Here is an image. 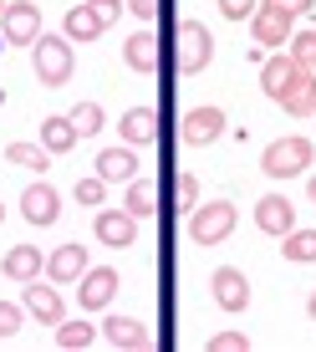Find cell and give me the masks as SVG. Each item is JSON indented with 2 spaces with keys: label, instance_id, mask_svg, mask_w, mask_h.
I'll use <instances>...</instances> for the list:
<instances>
[{
  "label": "cell",
  "instance_id": "obj_4",
  "mask_svg": "<svg viewBox=\"0 0 316 352\" xmlns=\"http://www.w3.org/2000/svg\"><path fill=\"white\" fill-rule=\"evenodd\" d=\"M306 164H311V138H301V133L275 138L271 148H265V159H260V168L271 179H296V174H306Z\"/></svg>",
  "mask_w": 316,
  "mask_h": 352
},
{
  "label": "cell",
  "instance_id": "obj_22",
  "mask_svg": "<svg viewBox=\"0 0 316 352\" xmlns=\"http://www.w3.org/2000/svg\"><path fill=\"white\" fill-rule=\"evenodd\" d=\"M281 107L291 118H316V72H301V77L291 82V92L281 97Z\"/></svg>",
  "mask_w": 316,
  "mask_h": 352
},
{
  "label": "cell",
  "instance_id": "obj_40",
  "mask_svg": "<svg viewBox=\"0 0 316 352\" xmlns=\"http://www.w3.org/2000/svg\"><path fill=\"white\" fill-rule=\"evenodd\" d=\"M0 220H5V204H0Z\"/></svg>",
  "mask_w": 316,
  "mask_h": 352
},
{
  "label": "cell",
  "instance_id": "obj_35",
  "mask_svg": "<svg viewBox=\"0 0 316 352\" xmlns=\"http://www.w3.org/2000/svg\"><path fill=\"white\" fill-rule=\"evenodd\" d=\"M102 194H107V184H102L97 174H92V179H82V184H77V199H82V204H102Z\"/></svg>",
  "mask_w": 316,
  "mask_h": 352
},
{
  "label": "cell",
  "instance_id": "obj_23",
  "mask_svg": "<svg viewBox=\"0 0 316 352\" xmlns=\"http://www.w3.org/2000/svg\"><path fill=\"white\" fill-rule=\"evenodd\" d=\"M158 204H163V199H158V184H153V179H133V184H128V214H133V220L158 214Z\"/></svg>",
  "mask_w": 316,
  "mask_h": 352
},
{
  "label": "cell",
  "instance_id": "obj_31",
  "mask_svg": "<svg viewBox=\"0 0 316 352\" xmlns=\"http://www.w3.org/2000/svg\"><path fill=\"white\" fill-rule=\"evenodd\" d=\"M21 317H26V307H16V301H0V337H16V332H21Z\"/></svg>",
  "mask_w": 316,
  "mask_h": 352
},
{
  "label": "cell",
  "instance_id": "obj_29",
  "mask_svg": "<svg viewBox=\"0 0 316 352\" xmlns=\"http://www.w3.org/2000/svg\"><path fill=\"white\" fill-rule=\"evenodd\" d=\"M67 118H71V128H77V138H92V133H102V107H97V102H77Z\"/></svg>",
  "mask_w": 316,
  "mask_h": 352
},
{
  "label": "cell",
  "instance_id": "obj_38",
  "mask_svg": "<svg viewBox=\"0 0 316 352\" xmlns=\"http://www.w3.org/2000/svg\"><path fill=\"white\" fill-rule=\"evenodd\" d=\"M306 317L316 322V291H311V296H306Z\"/></svg>",
  "mask_w": 316,
  "mask_h": 352
},
{
  "label": "cell",
  "instance_id": "obj_42",
  "mask_svg": "<svg viewBox=\"0 0 316 352\" xmlns=\"http://www.w3.org/2000/svg\"><path fill=\"white\" fill-rule=\"evenodd\" d=\"M0 10H5V0H0Z\"/></svg>",
  "mask_w": 316,
  "mask_h": 352
},
{
  "label": "cell",
  "instance_id": "obj_11",
  "mask_svg": "<svg viewBox=\"0 0 316 352\" xmlns=\"http://www.w3.org/2000/svg\"><path fill=\"white\" fill-rule=\"evenodd\" d=\"M21 307H26L36 322H46V327H56V322L67 317L62 291H56V286H41V281H26V296H21Z\"/></svg>",
  "mask_w": 316,
  "mask_h": 352
},
{
  "label": "cell",
  "instance_id": "obj_26",
  "mask_svg": "<svg viewBox=\"0 0 316 352\" xmlns=\"http://www.w3.org/2000/svg\"><path fill=\"white\" fill-rule=\"evenodd\" d=\"M286 52H291V62L301 72H316V31H291Z\"/></svg>",
  "mask_w": 316,
  "mask_h": 352
},
{
  "label": "cell",
  "instance_id": "obj_15",
  "mask_svg": "<svg viewBox=\"0 0 316 352\" xmlns=\"http://www.w3.org/2000/svg\"><path fill=\"white\" fill-rule=\"evenodd\" d=\"M92 230H97V240H102V245H113V250H123V245L138 240V220H133L128 210H102V214L92 220Z\"/></svg>",
  "mask_w": 316,
  "mask_h": 352
},
{
  "label": "cell",
  "instance_id": "obj_39",
  "mask_svg": "<svg viewBox=\"0 0 316 352\" xmlns=\"http://www.w3.org/2000/svg\"><path fill=\"white\" fill-rule=\"evenodd\" d=\"M306 194H311V204H316V179H311V184H306Z\"/></svg>",
  "mask_w": 316,
  "mask_h": 352
},
{
  "label": "cell",
  "instance_id": "obj_9",
  "mask_svg": "<svg viewBox=\"0 0 316 352\" xmlns=\"http://www.w3.org/2000/svg\"><path fill=\"white\" fill-rule=\"evenodd\" d=\"M255 225L265 230V235H291V230H296V204L286 199V194H265L260 204H255Z\"/></svg>",
  "mask_w": 316,
  "mask_h": 352
},
{
  "label": "cell",
  "instance_id": "obj_30",
  "mask_svg": "<svg viewBox=\"0 0 316 352\" xmlns=\"http://www.w3.org/2000/svg\"><path fill=\"white\" fill-rule=\"evenodd\" d=\"M194 204H199V179H194V174H179L174 179V210H194Z\"/></svg>",
  "mask_w": 316,
  "mask_h": 352
},
{
  "label": "cell",
  "instance_id": "obj_2",
  "mask_svg": "<svg viewBox=\"0 0 316 352\" xmlns=\"http://www.w3.org/2000/svg\"><path fill=\"white\" fill-rule=\"evenodd\" d=\"M214 56V36L199 26V21H179L174 31V67L184 72V77H194V72H204Z\"/></svg>",
  "mask_w": 316,
  "mask_h": 352
},
{
  "label": "cell",
  "instance_id": "obj_6",
  "mask_svg": "<svg viewBox=\"0 0 316 352\" xmlns=\"http://www.w3.org/2000/svg\"><path fill=\"white\" fill-rule=\"evenodd\" d=\"M117 286H123V281H117L113 265H87V276L77 281V307L82 311H102L107 301L117 296Z\"/></svg>",
  "mask_w": 316,
  "mask_h": 352
},
{
  "label": "cell",
  "instance_id": "obj_24",
  "mask_svg": "<svg viewBox=\"0 0 316 352\" xmlns=\"http://www.w3.org/2000/svg\"><path fill=\"white\" fill-rule=\"evenodd\" d=\"M71 143H77L71 118H46V123H41V148H46V153H67Z\"/></svg>",
  "mask_w": 316,
  "mask_h": 352
},
{
  "label": "cell",
  "instance_id": "obj_14",
  "mask_svg": "<svg viewBox=\"0 0 316 352\" xmlns=\"http://www.w3.org/2000/svg\"><path fill=\"white\" fill-rule=\"evenodd\" d=\"M46 276H52L56 286H71V281H82L87 276V245H56L52 250V261H46Z\"/></svg>",
  "mask_w": 316,
  "mask_h": 352
},
{
  "label": "cell",
  "instance_id": "obj_25",
  "mask_svg": "<svg viewBox=\"0 0 316 352\" xmlns=\"http://www.w3.org/2000/svg\"><path fill=\"white\" fill-rule=\"evenodd\" d=\"M281 256L296 261V265H311L316 261V230H291V235H281Z\"/></svg>",
  "mask_w": 316,
  "mask_h": 352
},
{
  "label": "cell",
  "instance_id": "obj_8",
  "mask_svg": "<svg viewBox=\"0 0 316 352\" xmlns=\"http://www.w3.org/2000/svg\"><path fill=\"white\" fill-rule=\"evenodd\" d=\"M220 133H225V113L220 107H189L184 123H179V138H184L189 148H210Z\"/></svg>",
  "mask_w": 316,
  "mask_h": 352
},
{
  "label": "cell",
  "instance_id": "obj_13",
  "mask_svg": "<svg viewBox=\"0 0 316 352\" xmlns=\"http://www.w3.org/2000/svg\"><path fill=\"white\" fill-rule=\"evenodd\" d=\"M21 214H26L31 225H56V214H62V194L36 179V184L21 194Z\"/></svg>",
  "mask_w": 316,
  "mask_h": 352
},
{
  "label": "cell",
  "instance_id": "obj_34",
  "mask_svg": "<svg viewBox=\"0 0 316 352\" xmlns=\"http://www.w3.org/2000/svg\"><path fill=\"white\" fill-rule=\"evenodd\" d=\"M87 6H92V16L102 21V26H113V21L123 16V0H87Z\"/></svg>",
  "mask_w": 316,
  "mask_h": 352
},
{
  "label": "cell",
  "instance_id": "obj_28",
  "mask_svg": "<svg viewBox=\"0 0 316 352\" xmlns=\"http://www.w3.org/2000/svg\"><path fill=\"white\" fill-rule=\"evenodd\" d=\"M92 342H97V327H87V322L56 327V347H67V352H82V347H92Z\"/></svg>",
  "mask_w": 316,
  "mask_h": 352
},
{
  "label": "cell",
  "instance_id": "obj_37",
  "mask_svg": "<svg viewBox=\"0 0 316 352\" xmlns=\"http://www.w3.org/2000/svg\"><path fill=\"white\" fill-rule=\"evenodd\" d=\"M275 6L291 10V16H311V6H316V0H275Z\"/></svg>",
  "mask_w": 316,
  "mask_h": 352
},
{
  "label": "cell",
  "instance_id": "obj_17",
  "mask_svg": "<svg viewBox=\"0 0 316 352\" xmlns=\"http://www.w3.org/2000/svg\"><path fill=\"white\" fill-rule=\"evenodd\" d=\"M296 77H301V67L291 62V52H275L271 62H265V72H260V87H265V97H271V102H281Z\"/></svg>",
  "mask_w": 316,
  "mask_h": 352
},
{
  "label": "cell",
  "instance_id": "obj_27",
  "mask_svg": "<svg viewBox=\"0 0 316 352\" xmlns=\"http://www.w3.org/2000/svg\"><path fill=\"white\" fill-rule=\"evenodd\" d=\"M5 159H10V164H21V168H36V174H41V168H52V153H46L41 143H10Z\"/></svg>",
  "mask_w": 316,
  "mask_h": 352
},
{
  "label": "cell",
  "instance_id": "obj_43",
  "mask_svg": "<svg viewBox=\"0 0 316 352\" xmlns=\"http://www.w3.org/2000/svg\"><path fill=\"white\" fill-rule=\"evenodd\" d=\"M0 102H5V92H0Z\"/></svg>",
  "mask_w": 316,
  "mask_h": 352
},
{
  "label": "cell",
  "instance_id": "obj_32",
  "mask_svg": "<svg viewBox=\"0 0 316 352\" xmlns=\"http://www.w3.org/2000/svg\"><path fill=\"white\" fill-rule=\"evenodd\" d=\"M245 347H250L245 332H220V337H210V352H245Z\"/></svg>",
  "mask_w": 316,
  "mask_h": 352
},
{
  "label": "cell",
  "instance_id": "obj_12",
  "mask_svg": "<svg viewBox=\"0 0 316 352\" xmlns=\"http://www.w3.org/2000/svg\"><path fill=\"white\" fill-rule=\"evenodd\" d=\"M210 286H214V301H220L225 311H245L250 307V281H245V271H235V265H220V271L210 276Z\"/></svg>",
  "mask_w": 316,
  "mask_h": 352
},
{
  "label": "cell",
  "instance_id": "obj_21",
  "mask_svg": "<svg viewBox=\"0 0 316 352\" xmlns=\"http://www.w3.org/2000/svg\"><path fill=\"white\" fill-rule=\"evenodd\" d=\"M102 31H107V26L92 16V6H87V0H77V6L67 10V21H62V36H67V41H97Z\"/></svg>",
  "mask_w": 316,
  "mask_h": 352
},
{
  "label": "cell",
  "instance_id": "obj_19",
  "mask_svg": "<svg viewBox=\"0 0 316 352\" xmlns=\"http://www.w3.org/2000/svg\"><path fill=\"white\" fill-rule=\"evenodd\" d=\"M0 271H5L10 281H36V276L46 271V261H41V250H36V245H10L5 261H0Z\"/></svg>",
  "mask_w": 316,
  "mask_h": 352
},
{
  "label": "cell",
  "instance_id": "obj_20",
  "mask_svg": "<svg viewBox=\"0 0 316 352\" xmlns=\"http://www.w3.org/2000/svg\"><path fill=\"white\" fill-rule=\"evenodd\" d=\"M117 133H123V143H133V148H138V143H153L158 138V113L153 107H128Z\"/></svg>",
  "mask_w": 316,
  "mask_h": 352
},
{
  "label": "cell",
  "instance_id": "obj_5",
  "mask_svg": "<svg viewBox=\"0 0 316 352\" xmlns=\"http://www.w3.org/2000/svg\"><path fill=\"white\" fill-rule=\"evenodd\" d=\"M0 36L16 46H36V36H41V10L31 6V0H10L5 10H0Z\"/></svg>",
  "mask_w": 316,
  "mask_h": 352
},
{
  "label": "cell",
  "instance_id": "obj_1",
  "mask_svg": "<svg viewBox=\"0 0 316 352\" xmlns=\"http://www.w3.org/2000/svg\"><path fill=\"white\" fill-rule=\"evenodd\" d=\"M31 56H36V82L41 87H62V82H71V41L67 36H36V46H31Z\"/></svg>",
  "mask_w": 316,
  "mask_h": 352
},
{
  "label": "cell",
  "instance_id": "obj_33",
  "mask_svg": "<svg viewBox=\"0 0 316 352\" xmlns=\"http://www.w3.org/2000/svg\"><path fill=\"white\" fill-rule=\"evenodd\" d=\"M255 6H260V0H220V16L225 21H245V16H255Z\"/></svg>",
  "mask_w": 316,
  "mask_h": 352
},
{
  "label": "cell",
  "instance_id": "obj_18",
  "mask_svg": "<svg viewBox=\"0 0 316 352\" xmlns=\"http://www.w3.org/2000/svg\"><path fill=\"white\" fill-rule=\"evenodd\" d=\"M123 62H128L133 72H158V62H163V46H158V36H153V31L128 36V41H123Z\"/></svg>",
  "mask_w": 316,
  "mask_h": 352
},
{
  "label": "cell",
  "instance_id": "obj_3",
  "mask_svg": "<svg viewBox=\"0 0 316 352\" xmlns=\"http://www.w3.org/2000/svg\"><path fill=\"white\" fill-rule=\"evenodd\" d=\"M235 204L229 199H214V204H194L189 210V235L194 245H220V240H229V230H235Z\"/></svg>",
  "mask_w": 316,
  "mask_h": 352
},
{
  "label": "cell",
  "instance_id": "obj_41",
  "mask_svg": "<svg viewBox=\"0 0 316 352\" xmlns=\"http://www.w3.org/2000/svg\"><path fill=\"white\" fill-rule=\"evenodd\" d=\"M0 52H5V36H0Z\"/></svg>",
  "mask_w": 316,
  "mask_h": 352
},
{
  "label": "cell",
  "instance_id": "obj_10",
  "mask_svg": "<svg viewBox=\"0 0 316 352\" xmlns=\"http://www.w3.org/2000/svg\"><path fill=\"white\" fill-rule=\"evenodd\" d=\"M102 337H107V347H117V352H148L153 347L148 327H143L138 317H107L102 322Z\"/></svg>",
  "mask_w": 316,
  "mask_h": 352
},
{
  "label": "cell",
  "instance_id": "obj_36",
  "mask_svg": "<svg viewBox=\"0 0 316 352\" xmlns=\"http://www.w3.org/2000/svg\"><path fill=\"white\" fill-rule=\"evenodd\" d=\"M128 6H133V16L153 21V16H158V6H163V0H128Z\"/></svg>",
  "mask_w": 316,
  "mask_h": 352
},
{
  "label": "cell",
  "instance_id": "obj_16",
  "mask_svg": "<svg viewBox=\"0 0 316 352\" xmlns=\"http://www.w3.org/2000/svg\"><path fill=\"white\" fill-rule=\"evenodd\" d=\"M97 179H102V184H133V179H138V153H133V143L128 148H102L97 153Z\"/></svg>",
  "mask_w": 316,
  "mask_h": 352
},
{
  "label": "cell",
  "instance_id": "obj_7",
  "mask_svg": "<svg viewBox=\"0 0 316 352\" xmlns=\"http://www.w3.org/2000/svg\"><path fill=\"white\" fill-rule=\"evenodd\" d=\"M255 41H260V52H275V46L281 41H291V10H281L275 6V0H260V6H255Z\"/></svg>",
  "mask_w": 316,
  "mask_h": 352
}]
</instances>
